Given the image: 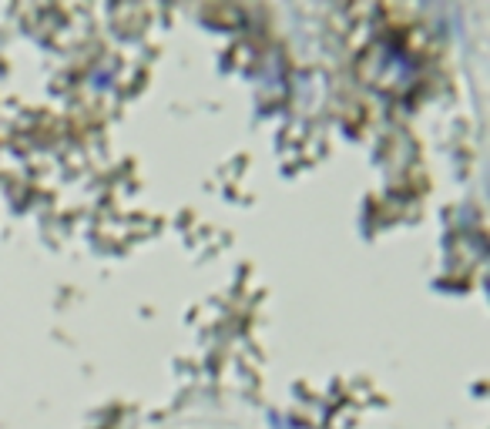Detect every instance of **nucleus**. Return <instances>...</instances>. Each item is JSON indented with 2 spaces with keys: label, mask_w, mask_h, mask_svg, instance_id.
Instances as JSON below:
<instances>
[]
</instances>
